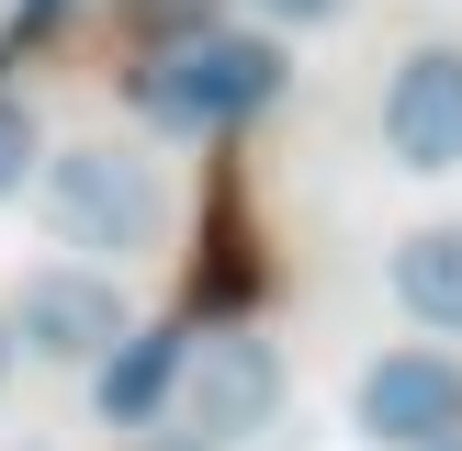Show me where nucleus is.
<instances>
[{
	"label": "nucleus",
	"instance_id": "1",
	"mask_svg": "<svg viewBox=\"0 0 462 451\" xmlns=\"http://www.w3.org/2000/svg\"><path fill=\"white\" fill-rule=\"evenodd\" d=\"M34 203H45V226H57V248H90V260H113V271L170 237L158 170L135 147H113V135H79V147L34 158Z\"/></svg>",
	"mask_w": 462,
	"mask_h": 451
},
{
	"label": "nucleus",
	"instance_id": "2",
	"mask_svg": "<svg viewBox=\"0 0 462 451\" xmlns=\"http://www.w3.org/2000/svg\"><path fill=\"white\" fill-rule=\"evenodd\" d=\"M271 90H282V45L271 34H226V23L158 45V57L135 68V113L170 124V135H226V124H248V113H271Z\"/></svg>",
	"mask_w": 462,
	"mask_h": 451
},
{
	"label": "nucleus",
	"instance_id": "3",
	"mask_svg": "<svg viewBox=\"0 0 462 451\" xmlns=\"http://www.w3.org/2000/svg\"><path fill=\"white\" fill-rule=\"evenodd\" d=\"M180 428H192L203 451L248 440V428H271V406H282V350L248 327H203L192 350H180V383H170Z\"/></svg>",
	"mask_w": 462,
	"mask_h": 451
},
{
	"label": "nucleus",
	"instance_id": "4",
	"mask_svg": "<svg viewBox=\"0 0 462 451\" xmlns=\"http://www.w3.org/2000/svg\"><path fill=\"white\" fill-rule=\"evenodd\" d=\"M0 327H12L34 361H102L135 316H125V282H113V271L57 260V271H34V282L12 293V316H0Z\"/></svg>",
	"mask_w": 462,
	"mask_h": 451
},
{
	"label": "nucleus",
	"instance_id": "5",
	"mask_svg": "<svg viewBox=\"0 0 462 451\" xmlns=\"http://www.w3.org/2000/svg\"><path fill=\"white\" fill-rule=\"evenodd\" d=\"M361 440H395V451H429V440H462V361L440 350H383L350 395Z\"/></svg>",
	"mask_w": 462,
	"mask_h": 451
},
{
	"label": "nucleus",
	"instance_id": "6",
	"mask_svg": "<svg viewBox=\"0 0 462 451\" xmlns=\"http://www.w3.org/2000/svg\"><path fill=\"white\" fill-rule=\"evenodd\" d=\"M383 147L406 170H462V45H418L383 79Z\"/></svg>",
	"mask_w": 462,
	"mask_h": 451
},
{
	"label": "nucleus",
	"instance_id": "7",
	"mask_svg": "<svg viewBox=\"0 0 462 451\" xmlns=\"http://www.w3.org/2000/svg\"><path fill=\"white\" fill-rule=\"evenodd\" d=\"M180 350H192L180 327H125L102 350V418L113 428H147L158 406H170V383H180Z\"/></svg>",
	"mask_w": 462,
	"mask_h": 451
},
{
	"label": "nucleus",
	"instance_id": "8",
	"mask_svg": "<svg viewBox=\"0 0 462 451\" xmlns=\"http://www.w3.org/2000/svg\"><path fill=\"white\" fill-rule=\"evenodd\" d=\"M395 305L418 316V327L462 338V226H418V237L395 248Z\"/></svg>",
	"mask_w": 462,
	"mask_h": 451
},
{
	"label": "nucleus",
	"instance_id": "9",
	"mask_svg": "<svg viewBox=\"0 0 462 451\" xmlns=\"http://www.w3.org/2000/svg\"><path fill=\"white\" fill-rule=\"evenodd\" d=\"M34 158H45V135H34V102L23 90H0V203L34 180Z\"/></svg>",
	"mask_w": 462,
	"mask_h": 451
},
{
	"label": "nucleus",
	"instance_id": "10",
	"mask_svg": "<svg viewBox=\"0 0 462 451\" xmlns=\"http://www.w3.org/2000/svg\"><path fill=\"white\" fill-rule=\"evenodd\" d=\"M57 12H68V0H23V12H12V57H23V45H34V34H45Z\"/></svg>",
	"mask_w": 462,
	"mask_h": 451
},
{
	"label": "nucleus",
	"instance_id": "11",
	"mask_svg": "<svg viewBox=\"0 0 462 451\" xmlns=\"http://www.w3.org/2000/svg\"><path fill=\"white\" fill-rule=\"evenodd\" d=\"M0 373H12V327H0Z\"/></svg>",
	"mask_w": 462,
	"mask_h": 451
},
{
	"label": "nucleus",
	"instance_id": "12",
	"mask_svg": "<svg viewBox=\"0 0 462 451\" xmlns=\"http://www.w3.org/2000/svg\"><path fill=\"white\" fill-rule=\"evenodd\" d=\"M429 451H462V440H429Z\"/></svg>",
	"mask_w": 462,
	"mask_h": 451
}]
</instances>
